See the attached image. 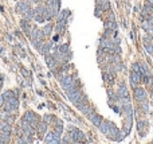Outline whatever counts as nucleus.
<instances>
[{
    "mask_svg": "<svg viewBox=\"0 0 153 144\" xmlns=\"http://www.w3.org/2000/svg\"><path fill=\"white\" fill-rule=\"evenodd\" d=\"M46 63H47V66L50 67V69H54V67L57 66L58 62H57V59H55V58L52 57V54L50 53V54L46 55Z\"/></svg>",
    "mask_w": 153,
    "mask_h": 144,
    "instance_id": "obj_8",
    "label": "nucleus"
},
{
    "mask_svg": "<svg viewBox=\"0 0 153 144\" xmlns=\"http://www.w3.org/2000/svg\"><path fill=\"white\" fill-rule=\"evenodd\" d=\"M118 96L121 97V98L127 96V89L125 88V85H121V86H120V89H118Z\"/></svg>",
    "mask_w": 153,
    "mask_h": 144,
    "instance_id": "obj_17",
    "label": "nucleus"
},
{
    "mask_svg": "<svg viewBox=\"0 0 153 144\" xmlns=\"http://www.w3.org/2000/svg\"><path fill=\"white\" fill-rule=\"evenodd\" d=\"M31 1H34V3H40V1H43V0H31Z\"/></svg>",
    "mask_w": 153,
    "mask_h": 144,
    "instance_id": "obj_25",
    "label": "nucleus"
},
{
    "mask_svg": "<svg viewBox=\"0 0 153 144\" xmlns=\"http://www.w3.org/2000/svg\"><path fill=\"white\" fill-rule=\"evenodd\" d=\"M1 81H3V78H0V89H1V85H3V82H1Z\"/></svg>",
    "mask_w": 153,
    "mask_h": 144,
    "instance_id": "obj_26",
    "label": "nucleus"
},
{
    "mask_svg": "<svg viewBox=\"0 0 153 144\" xmlns=\"http://www.w3.org/2000/svg\"><path fill=\"white\" fill-rule=\"evenodd\" d=\"M47 123L43 120V121H39V124H38V131H39V133L40 135H43L46 131H47Z\"/></svg>",
    "mask_w": 153,
    "mask_h": 144,
    "instance_id": "obj_12",
    "label": "nucleus"
},
{
    "mask_svg": "<svg viewBox=\"0 0 153 144\" xmlns=\"http://www.w3.org/2000/svg\"><path fill=\"white\" fill-rule=\"evenodd\" d=\"M30 38H31V42H32V45H34V47L38 48L39 51H40L42 46L45 45V35H43V31L39 29H34L31 31Z\"/></svg>",
    "mask_w": 153,
    "mask_h": 144,
    "instance_id": "obj_1",
    "label": "nucleus"
},
{
    "mask_svg": "<svg viewBox=\"0 0 153 144\" xmlns=\"http://www.w3.org/2000/svg\"><path fill=\"white\" fill-rule=\"evenodd\" d=\"M43 118H45V121L47 123V124H48V123H50V121H52V120H55V118H54V116H51V115H46Z\"/></svg>",
    "mask_w": 153,
    "mask_h": 144,
    "instance_id": "obj_19",
    "label": "nucleus"
},
{
    "mask_svg": "<svg viewBox=\"0 0 153 144\" xmlns=\"http://www.w3.org/2000/svg\"><path fill=\"white\" fill-rule=\"evenodd\" d=\"M141 76H142V74L138 73V71H133V73H132L130 82H132V85H133V86H137V83L141 81Z\"/></svg>",
    "mask_w": 153,
    "mask_h": 144,
    "instance_id": "obj_7",
    "label": "nucleus"
},
{
    "mask_svg": "<svg viewBox=\"0 0 153 144\" xmlns=\"http://www.w3.org/2000/svg\"><path fill=\"white\" fill-rule=\"evenodd\" d=\"M73 83H74V78L71 77V76H69V74H63V76L61 77V85L64 90L69 89Z\"/></svg>",
    "mask_w": 153,
    "mask_h": 144,
    "instance_id": "obj_4",
    "label": "nucleus"
},
{
    "mask_svg": "<svg viewBox=\"0 0 153 144\" xmlns=\"http://www.w3.org/2000/svg\"><path fill=\"white\" fill-rule=\"evenodd\" d=\"M134 96H136V100H138L140 103L144 101V100H147V93L142 88H136L134 89Z\"/></svg>",
    "mask_w": 153,
    "mask_h": 144,
    "instance_id": "obj_5",
    "label": "nucleus"
},
{
    "mask_svg": "<svg viewBox=\"0 0 153 144\" xmlns=\"http://www.w3.org/2000/svg\"><path fill=\"white\" fill-rule=\"evenodd\" d=\"M3 104H4V98H3V96H0V108L3 106Z\"/></svg>",
    "mask_w": 153,
    "mask_h": 144,
    "instance_id": "obj_23",
    "label": "nucleus"
},
{
    "mask_svg": "<svg viewBox=\"0 0 153 144\" xmlns=\"http://www.w3.org/2000/svg\"><path fill=\"white\" fill-rule=\"evenodd\" d=\"M7 101H8V103L13 106V109H15V110H18V108H19V100H18V97L13 96V97H11L10 100H7Z\"/></svg>",
    "mask_w": 153,
    "mask_h": 144,
    "instance_id": "obj_13",
    "label": "nucleus"
},
{
    "mask_svg": "<svg viewBox=\"0 0 153 144\" xmlns=\"http://www.w3.org/2000/svg\"><path fill=\"white\" fill-rule=\"evenodd\" d=\"M133 71H138V73H140V65L133 63Z\"/></svg>",
    "mask_w": 153,
    "mask_h": 144,
    "instance_id": "obj_21",
    "label": "nucleus"
},
{
    "mask_svg": "<svg viewBox=\"0 0 153 144\" xmlns=\"http://www.w3.org/2000/svg\"><path fill=\"white\" fill-rule=\"evenodd\" d=\"M31 8L28 0H22V1H18L16 4V12L18 14H25L27 11Z\"/></svg>",
    "mask_w": 153,
    "mask_h": 144,
    "instance_id": "obj_3",
    "label": "nucleus"
},
{
    "mask_svg": "<svg viewBox=\"0 0 153 144\" xmlns=\"http://www.w3.org/2000/svg\"><path fill=\"white\" fill-rule=\"evenodd\" d=\"M22 30H23V32H24L27 36H30L31 35V26H30V23H28V20H22Z\"/></svg>",
    "mask_w": 153,
    "mask_h": 144,
    "instance_id": "obj_9",
    "label": "nucleus"
},
{
    "mask_svg": "<svg viewBox=\"0 0 153 144\" xmlns=\"http://www.w3.org/2000/svg\"><path fill=\"white\" fill-rule=\"evenodd\" d=\"M34 16H35V10H32V8H30V10L24 14L25 20H31V19H34Z\"/></svg>",
    "mask_w": 153,
    "mask_h": 144,
    "instance_id": "obj_16",
    "label": "nucleus"
},
{
    "mask_svg": "<svg viewBox=\"0 0 153 144\" xmlns=\"http://www.w3.org/2000/svg\"><path fill=\"white\" fill-rule=\"evenodd\" d=\"M145 48H147L150 54H153V46L150 45V43H147V45H145Z\"/></svg>",
    "mask_w": 153,
    "mask_h": 144,
    "instance_id": "obj_20",
    "label": "nucleus"
},
{
    "mask_svg": "<svg viewBox=\"0 0 153 144\" xmlns=\"http://www.w3.org/2000/svg\"><path fill=\"white\" fill-rule=\"evenodd\" d=\"M3 96V98H4V101H7V100H10L11 97H13V96H16V93L15 92H12V90H6V92L1 94Z\"/></svg>",
    "mask_w": 153,
    "mask_h": 144,
    "instance_id": "obj_15",
    "label": "nucleus"
},
{
    "mask_svg": "<svg viewBox=\"0 0 153 144\" xmlns=\"http://www.w3.org/2000/svg\"><path fill=\"white\" fill-rule=\"evenodd\" d=\"M90 120H91L93 124L96 125V127H98V128H99V125L102 124V121H103L101 116H99V115H96V113H94V115H93L91 117H90Z\"/></svg>",
    "mask_w": 153,
    "mask_h": 144,
    "instance_id": "obj_10",
    "label": "nucleus"
},
{
    "mask_svg": "<svg viewBox=\"0 0 153 144\" xmlns=\"http://www.w3.org/2000/svg\"><path fill=\"white\" fill-rule=\"evenodd\" d=\"M11 131H12V127H11L10 123H7L6 120L0 123V132L1 133H11Z\"/></svg>",
    "mask_w": 153,
    "mask_h": 144,
    "instance_id": "obj_6",
    "label": "nucleus"
},
{
    "mask_svg": "<svg viewBox=\"0 0 153 144\" xmlns=\"http://www.w3.org/2000/svg\"><path fill=\"white\" fill-rule=\"evenodd\" d=\"M4 143H6V141H4V139L0 136V144H4Z\"/></svg>",
    "mask_w": 153,
    "mask_h": 144,
    "instance_id": "obj_24",
    "label": "nucleus"
},
{
    "mask_svg": "<svg viewBox=\"0 0 153 144\" xmlns=\"http://www.w3.org/2000/svg\"><path fill=\"white\" fill-rule=\"evenodd\" d=\"M45 143L48 144H54V132H48L45 136Z\"/></svg>",
    "mask_w": 153,
    "mask_h": 144,
    "instance_id": "obj_14",
    "label": "nucleus"
},
{
    "mask_svg": "<svg viewBox=\"0 0 153 144\" xmlns=\"http://www.w3.org/2000/svg\"><path fill=\"white\" fill-rule=\"evenodd\" d=\"M69 133H70L71 139H73V143H86L85 141V135H83L82 131L74 128V127H70L69 128Z\"/></svg>",
    "mask_w": 153,
    "mask_h": 144,
    "instance_id": "obj_2",
    "label": "nucleus"
},
{
    "mask_svg": "<svg viewBox=\"0 0 153 144\" xmlns=\"http://www.w3.org/2000/svg\"><path fill=\"white\" fill-rule=\"evenodd\" d=\"M59 51H61V54H64V53H67V51H70V50H69V45H66V43H64V45H61L59 46Z\"/></svg>",
    "mask_w": 153,
    "mask_h": 144,
    "instance_id": "obj_18",
    "label": "nucleus"
},
{
    "mask_svg": "<svg viewBox=\"0 0 153 144\" xmlns=\"http://www.w3.org/2000/svg\"><path fill=\"white\" fill-rule=\"evenodd\" d=\"M22 73H23V76H24L25 78H30V73L25 70V69H22Z\"/></svg>",
    "mask_w": 153,
    "mask_h": 144,
    "instance_id": "obj_22",
    "label": "nucleus"
},
{
    "mask_svg": "<svg viewBox=\"0 0 153 144\" xmlns=\"http://www.w3.org/2000/svg\"><path fill=\"white\" fill-rule=\"evenodd\" d=\"M52 29H54V26H52L51 23H47V24L43 27V30H42V31H43V35H45V36H50V35H51V31H52Z\"/></svg>",
    "mask_w": 153,
    "mask_h": 144,
    "instance_id": "obj_11",
    "label": "nucleus"
}]
</instances>
